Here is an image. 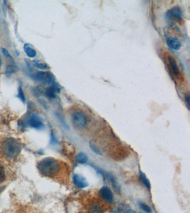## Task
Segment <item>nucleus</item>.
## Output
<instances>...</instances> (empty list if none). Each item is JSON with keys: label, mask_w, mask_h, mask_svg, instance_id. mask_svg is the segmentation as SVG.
<instances>
[{"label": "nucleus", "mask_w": 190, "mask_h": 213, "mask_svg": "<svg viewBox=\"0 0 190 213\" xmlns=\"http://www.w3.org/2000/svg\"><path fill=\"white\" fill-rule=\"evenodd\" d=\"M37 168L41 174L48 178H54L60 173V164L53 158H45L37 164Z\"/></svg>", "instance_id": "obj_1"}, {"label": "nucleus", "mask_w": 190, "mask_h": 213, "mask_svg": "<svg viewBox=\"0 0 190 213\" xmlns=\"http://www.w3.org/2000/svg\"><path fill=\"white\" fill-rule=\"evenodd\" d=\"M1 149L6 158L12 159L19 154L21 151V145L15 138H7L2 141Z\"/></svg>", "instance_id": "obj_2"}, {"label": "nucleus", "mask_w": 190, "mask_h": 213, "mask_svg": "<svg viewBox=\"0 0 190 213\" xmlns=\"http://www.w3.org/2000/svg\"><path fill=\"white\" fill-rule=\"evenodd\" d=\"M74 124L80 129H84L87 126L88 120L87 116L82 112H76L72 114Z\"/></svg>", "instance_id": "obj_3"}, {"label": "nucleus", "mask_w": 190, "mask_h": 213, "mask_svg": "<svg viewBox=\"0 0 190 213\" xmlns=\"http://www.w3.org/2000/svg\"><path fill=\"white\" fill-rule=\"evenodd\" d=\"M32 78L36 81L45 83H51L55 81L54 75L50 72H39L35 73Z\"/></svg>", "instance_id": "obj_4"}, {"label": "nucleus", "mask_w": 190, "mask_h": 213, "mask_svg": "<svg viewBox=\"0 0 190 213\" xmlns=\"http://www.w3.org/2000/svg\"><path fill=\"white\" fill-rule=\"evenodd\" d=\"M166 18L175 21H180L182 18V15L178 7H174L169 10L166 13Z\"/></svg>", "instance_id": "obj_5"}, {"label": "nucleus", "mask_w": 190, "mask_h": 213, "mask_svg": "<svg viewBox=\"0 0 190 213\" xmlns=\"http://www.w3.org/2000/svg\"><path fill=\"white\" fill-rule=\"evenodd\" d=\"M72 182L74 185L79 188H84L89 185L86 178L82 174H74L72 177Z\"/></svg>", "instance_id": "obj_6"}, {"label": "nucleus", "mask_w": 190, "mask_h": 213, "mask_svg": "<svg viewBox=\"0 0 190 213\" xmlns=\"http://www.w3.org/2000/svg\"><path fill=\"white\" fill-rule=\"evenodd\" d=\"M28 123L31 127L35 129H40L44 127V123L42 119L36 114L31 115L29 119Z\"/></svg>", "instance_id": "obj_7"}, {"label": "nucleus", "mask_w": 190, "mask_h": 213, "mask_svg": "<svg viewBox=\"0 0 190 213\" xmlns=\"http://www.w3.org/2000/svg\"><path fill=\"white\" fill-rule=\"evenodd\" d=\"M99 194L103 200L108 203H111L114 200V196L111 189L108 186H103L99 190Z\"/></svg>", "instance_id": "obj_8"}, {"label": "nucleus", "mask_w": 190, "mask_h": 213, "mask_svg": "<svg viewBox=\"0 0 190 213\" xmlns=\"http://www.w3.org/2000/svg\"><path fill=\"white\" fill-rule=\"evenodd\" d=\"M167 45L169 46V48L175 51H178L181 47V43L180 41L176 37H171L168 38L167 39Z\"/></svg>", "instance_id": "obj_9"}, {"label": "nucleus", "mask_w": 190, "mask_h": 213, "mask_svg": "<svg viewBox=\"0 0 190 213\" xmlns=\"http://www.w3.org/2000/svg\"><path fill=\"white\" fill-rule=\"evenodd\" d=\"M168 61H169V65L170 66V68L171 69L173 74L176 77H178L180 75V69H179L176 61L173 58V57H171V56L168 57Z\"/></svg>", "instance_id": "obj_10"}, {"label": "nucleus", "mask_w": 190, "mask_h": 213, "mask_svg": "<svg viewBox=\"0 0 190 213\" xmlns=\"http://www.w3.org/2000/svg\"><path fill=\"white\" fill-rule=\"evenodd\" d=\"M60 92V90L56 86H52L46 89L45 94L50 99L55 98L56 96V94Z\"/></svg>", "instance_id": "obj_11"}, {"label": "nucleus", "mask_w": 190, "mask_h": 213, "mask_svg": "<svg viewBox=\"0 0 190 213\" xmlns=\"http://www.w3.org/2000/svg\"><path fill=\"white\" fill-rule=\"evenodd\" d=\"M103 174L106 175L107 179L111 182L112 186L115 189V190L116 192H119L120 191V186L119 185L118 182L116 179V178H115L113 174H111V173H108V172H106Z\"/></svg>", "instance_id": "obj_12"}, {"label": "nucleus", "mask_w": 190, "mask_h": 213, "mask_svg": "<svg viewBox=\"0 0 190 213\" xmlns=\"http://www.w3.org/2000/svg\"><path fill=\"white\" fill-rule=\"evenodd\" d=\"M25 52L27 57L30 58H33L35 57L37 54L36 50L32 47V46L29 44H25L24 47Z\"/></svg>", "instance_id": "obj_13"}, {"label": "nucleus", "mask_w": 190, "mask_h": 213, "mask_svg": "<svg viewBox=\"0 0 190 213\" xmlns=\"http://www.w3.org/2000/svg\"><path fill=\"white\" fill-rule=\"evenodd\" d=\"M139 178H140V179L141 180L142 183L143 184V185L147 189H151V183H150V182H149V180L148 178H147V176L145 175V173H143L142 171H140V172H139Z\"/></svg>", "instance_id": "obj_14"}, {"label": "nucleus", "mask_w": 190, "mask_h": 213, "mask_svg": "<svg viewBox=\"0 0 190 213\" xmlns=\"http://www.w3.org/2000/svg\"><path fill=\"white\" fill-rule=\"evenodd\" d=\"M87 160L88 156L85 153L80 152L76 156V161L78 163L81 164H85L87 163Z\"/></svg>", "instance_id": "obj_15"}, {"label": "nucleus", "mask_w": 190, "mask_h": 213, "mask_svg": "<svg viewBox=\"0 0 190 213\" xmlns=\"http://www.w3.org/2000/svg\"><path fill=\"white\" fill-rule=\"evenodd\" d=\"M33 63L36 65V67L40 69H47L49 68V67L46 63L39 60H34Z\"/></svg>", "instance_id": "obj_16"}, {"label": "nucleus", "mask_w": 190, "mask_h": 213, "mask_svg": "<svg viewBox=\"0 0 190 213\" xmlns=\"http://www.w3.org/2000/svg\"><path fill=\"white\" fill-rule=\"evenodd\" d=\"M89 147H90L91 150H92L94 153H95L96 154L99 155V156H102V152L100 151V150L97 147V146H96L95 144H94L93 143L90 141L89 143Z\"/></svg>", "instance_id": "obj_17"}, {"label": "nucleus", "mask_w": 190, "mask_h": 213, "mask_svg": "<svg viewBox=\"0 0 190 213\" xmlns=\"http://www.w3.org/2000/svg\"><path fill=\"white\" fill-rule=\"evenodd\" d=\"M17 97L21 100L22 102L24 103L25 102V97L24 93L22 90V88L21 87V86H20L18 88V94Z\"/></svg>", "instance_id": "obj_18"}, {"label": "nucleus", "mask_w": 190, "mask_h": 213, "mask_svg": "<svg viewBox=\"0 0 190 213\" xmlns=\"http://www.w3.org/2000/svg\"><path fill=\"white\" fill-rule=\"evenodd\" d=\"M139 207L142 209V210H143V211H145V213H152V211L151 207H149L148 205H147V204H145V203H143L141 202V203L139 204Z\"/></svg>", "instance_id": "obj_19"}, {"label": "nucleus", "mask_w": 190, "mask_h": 213, "mask_svg": "<svg viewBox=\"0 0 190 213\" xmlns=\"http://www.w3.org/2000/svg\"><path fill=\"white\" fill-rule=\"evenodd\" d=\"M17 71H18V68H17V66L13 65V64L7 66V68H6V73H12L17 72Z\"/></svg>", "instance_id": "obj_20"}, {"label": "nucleus", "mask_w": 190, "mask_h": 213, "mask_svg": "<svg viewBox=\"0 0 190 213\" xmlns=\"http://www.w3.org/2000/svg\"><path fill=\"white\" fill-rule=\"evenodd\" d=\"M2 53H3V54H4V56H6L7 58H9L10 60H11L12 61H13V62H14V58H12V56H11V55L10 54L9 51H7L6 49L3 48H2Z\"/></svg>", "instance_id": "obj_21"}, {"label": "nucleus", "mask_w": 190, "mask_h": 213, "mask_svg": "<svg viewBox=\"0 0 190 213\" xmlns=\"http://www.w3.org/2000/svg\"><path fill=\"white\" fill-rule=\"evenodd\" d=\"M57 118H58V119H59L60 120V121L61 123H62L63 126L65 128L68 129V128H69V126H68V125L67 124V123L65 122V120H64L63 118L61 117L60 115H59V114H57Z\"/></svg>", "instance_id": "obj_22"}, {"label": "nucleus", "mask_w": 190, "mask_h": 213, "mask_svg": "<svg viewBox=\"0 0 190 213\" xmlns=\"http://www.w3.org/2000/svg\"><path fill=\"white\" fill-rule=\"evenodd\" d=\"M184 99H185V102H186V105H187V108H188V109H190V96L189 94H187L185 96V97H184Z\"/></svg>", "instance_id": "obj_23"}, {"label": "nucleus", "mask_w": 190, "mask_h": 213, "mask_svg": "<svg viewBox=\"0 0 190 213\" xmlns=\"http://www.w3.org/2000/svg\"><path fill=\"white\" fill-rule=\"evenodd\" d=\"M4 171H3V169L0 168V182L3 180L4 178Z\"/></svg>", "instance_id": "obj_24"}, {"label": "nucleus", "mask_w": 190, "mask_h": 213, "mask_svg": "<svg viewBox=\"0 0 190 213\" xmlns=\"http://www.w3.org/2000/svg\"><path fill=\"white\" fill-rule=\"evenodd\" d=\"M1 60H0V66H1Z\"/></svg>", "instance_id": "obj_25"}]
</instances>
